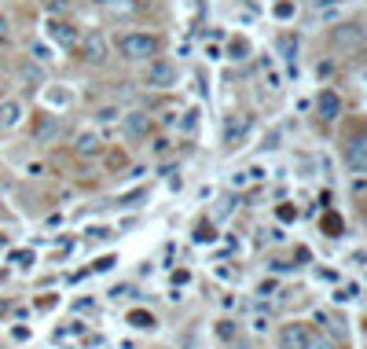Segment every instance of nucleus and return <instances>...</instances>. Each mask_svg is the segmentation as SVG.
I'll return each mask as SVG.
<instances>
[{"mask_svg":"<svg viewBox=\"0 0 367 349\" xmlns=\"http://www.w3.org/2000/svg\"><path fill=\"white\" fill-rule=\"evenodd\" d=\"M128 327H136V331H155L158 327V316L155 313H147V309H128Z\"/></svg>","mask_w":367,"mask_h":349,"instance_id":"9d476101","label":"nucleus"},{"mask_svg":"<svg viewBox=\"0 0 367 349\" xmlns=\"http://www.w3.org/2000/svg\"><path fill=\"white\" fill-rule=\"evenodd\" d=\"M70 4H77V0H70Z\"/></svg>","mask_w":367,"mask_h":349,"instance_id":"cd10ccee","label":"nucleus"},{"mask_svg":"<svg viewBox=\"0 0 367 349\" xmlns=\"http://www.w3.org/2000/svg\"><path fill=\"white\" fill-rule=\"evenodd\" d=\"M45 100H48L52 107H67V103L74 100V92L67 89V85H48V92H45Z\"/></svg>","mask_w":367,"mask_h":349,"instance_id":"ddd939ff","label":"nucleus"},{"mask_svg":"<svg viewBox=\"0 0 367 349\" xmlns=\"http://www.w3.org/2000/svg\"><path fill=\"white\" fill-rule=\"evenodd\" d=\"M246 125H250V122H246V118H243V122H239V125H235V122H231V125H228V129H224V144H228V147H231V140H243V133H246Z\"/></svg>","mask_w":367,"mask_h":349,"instance_id":"f3484780","label":"nucleus"},{"mask_svg":"<svg viewBox=\"0 0 367 349\" xmlns=\"http://www.w3.org/2000/svg\"><path fill=\"white\" fill-rule=\"evenodd\" d=\"M143 85L147 89H172V85H177V63L162 59V55L147 59L143 63Z\"/></svg>","mask_w":367,"mask_h":349,"instance_id":"f03ea898","label":"nucleus"},{"mask_svg":"<svg viewBox=\"0 0 367 349\" xmlns=\"http://www.w3.org/2000/svg\"><path fill=\"white\" fill-rule=\"evenodd\" d=\"M30 55H33V63H40V67H45V63H52V48L45 45V41H33V45H30Z\"/></svg>","mask_w":367,"mask_h":349,"instance_id":"2eb2a0df","label":"nucleus"},{"mask_svg":"<svg viewBox=\"0 0 367 349\" xmlns=\"http://www.w3.org/2000/svg\"><path fill=\"white\" fill-rule=\"evenodd\" d=\"M162 52V41L155 33H147V30H128L118 37V55L125 63H136V67H143L147 59H155Z\"/></svg>","mask_w":367,"mask_h":349,"instance_id":"f257e3e1","label":"nucleus"},{"mask_svg":"<svg viewBox=\"0 0 367 349\" xmlns=\"http://www.w3.org/2000/svg\"><path fill=\"white\" fill-rule=\"evenodd\" d=\"M96 122H99V125H111V122H121V111H118L114 103H106V107H99V111H96Z\"/></svg>","mask_w":367,"mask_h":349,"instance_id":"dca6fc26","label":"nucleus"},{"mask_svg":"<svg viewBox=\"0 0 367 349\" xmlns=\"http://www.w3.org/2000/svg\"><path fill=\"white\" fill-rule=\"evenodd\" d=\"M45 37L52 41L55 48H77V41H81L77 26L67 23V18H48V23H45Z\"/></svg>","mask_w":367,"mask_h":349,"instance_id":"20e7f679","label":"nucleus"},{"mask_svg":"<svg viewBox=\"0 0 367 349\" xmlns=\"http://www.w3.org/2000/svg\"><path fill=\"white\" fill-rule=\"evenodd\" d=\"M8 26H11V23H8V15H0V41L8 37Z\"/></svg>","mask_w":367,"mask_h":349,"instance_id":"393cba45","label":"nucleus"},{"mask_svg":"<svg viewBox=\"0 0 367 349\" xmlns=\"http://www.w3.org/2000/svg\"><path fill=\"white\" fill-rule=\"evenodd\" d=\"M316 118L319 122H338L341 118V96L334 89H319L316 92Z\"/></svg>","mask_w":367,"mask_h":349,"instance_id":"0eeeda50","label":"nucleus"},{"mask_svg":"<svg viewBox=\"0 0 367 349\" xmlns=\"http://www.w3.org/2000/svg\"><path fill=\"white\" fill-rule=\"evenodd\" d=\"M209 239H213V228H209V225H199V228H195V243H209Z\"/></svg>","mask_w":367,"mask_h":349,"instance_id":"aec40b11","label":"nucleus"},{"mask_svg":"<svg viewBox=\"0 0 367 349\" xmlns=\"http://www.w3.org/2000/svg\"><path fill=\"white\" fill-rule=\"evenodd\" d=\"M59 133V118H52V114H37V140L45 144V140H52Z\"/></svg>","mask_w":367,"mask_h":349,"instance_id":"f8f14e48","label":"nucleus"},{"mask_svg":"<svg viewBox=\"0 0 367 349\" xmlns=\"http://www.w3.org/2000/svg\"><path fill=\"white\" fill-rule=\"evenodd\" d=\"M0 100H4V85H0Z\"/></svg>","mask_w":367,"mask_h":349,"instance_id":"bb28decb","label":"nucleus"},{"mask_svg":"<svg viewBox=\"0 0 367 349\" xmlns=\"http://www.w3.org/2000/svg\"><path fill=\"white\" fill-rule=\"evenodd\" d=\"M327 232H331V235L341 232V221H338V217H327Z\"/></svg>","mask_w":367,"mask_h":349,"instance_id":"b1692460","label":"nucleus"},{"mask_svg":"<svg viewBox=\"0 0 367 349\" xmlns=\"http://www.w3.org/2000/svg\"><path fill=\"white\" fill-rule=\"evenodd\" d=\"M92 4H99V8H111V4H118V0H92Z\"/></svg>","mask_w":367,"mask_h":349,"instance_id":"a878e982","label":"nucleus"},{"mask_svg":"<svg viewBox=\"0 0 367 349\" xmlns=\"http://www.w3.org/2000/svg\"><path fill=\"white\" fill-rule=\"evenodd\" d=\"M275 15H279V18H290L294 8H290V4H275Z\"/></svg>","mask_w":367,"mask_h":349,"instance_id":"5701e85b","label":"nucleus"},{"mask_svg":"<svg viewBox=\"0 0 367 349\" xmlns=\"http://www.w3.org/2000/svg\"><path fill=\"white\" fill-rule=\"evenodd\" d=\"M74 151L84 159V155H99L103 151V140L96 136V133H77V140H74Z\"/></svg>","mask_w":367,"mask_h":349,"instance_id":"9b49d317","label":"nucleus"},{"mask_svg":"<svg viewBox=\"0 0 367 349\" xmlns=\"http://www.w3.org/2000/svg\"><path fill=\"white\" fill-rule=\"evenodd\" d=\"M279 48L287 52V59H283V63H287V70H290V74H297V45H294L290 37H279Z\"/></svg>","mask_w":367,"mask_h":349,"instance_id":"4468645a","label":"nucleus"},{"mask_svg":"<svg viewBox=\"0 0 367 349\" xmlns=\"http://www.w3.org/2000/svg\"><path fill=\"white\" fill-rule=\"evenodd\" d=\"M305 349H334V342H331V338H316V335H312Z\"/></svg>","mask_w":367,"mask_h":349,"instance_id":"412c9836","label":"nucleus"},{"mask_svg":"<svg viewBox=\"0 0 367 349\" xmlns=\"http://www.w3.org/2000/svg\"><path fill=\"white\" fill-rule=\"evenodd\" d=\"M11 261H15L18 269H30V265H33V254H30V250H15V254H11Z\"/></svg>","mask_w":367,"mask_h":349,"instance_id":"6ab92c4d","label":"nucleus"},{"mask_svg":"<svg viewBox=\"0 0 367 349\" xmlns=\"http://www.w3.org/2000/svg\"><path fill=\"white\" fill-rule=\"evenodd\" d=\"M341 159H345V166H349V169L367 173V133H353V136H345Z\"/></svg>","mask_w":367,"mask_h":349,"instance_id":"39448f33","label":"nucleus"},{"mask_svg":"<svg viewBox=\"0 0 367 349\" xmlns=\"http://www.w3.org/2000/svg\"><path fill=\"white\" fill-rule=\"evenodd\" d=\"M228 55L235 59V63H239L243 55H250V45H246V41L239 37V41H231V45H228Z\"/></svg>","mask_w":367,"mask_h":349,"instance_id":"a211bd4d","label":"nucleus"},{"mask_svg":"<svg viewBox=\"0 0 367 349\" xmlns=\"http://www.w3.org/2000/svg\"><path fill=\"white\" fill-rule=\"evenodd\" d=\"M77 45H81V55H84V63H89V67H103V63L111 59V41H106L99 30L84 33Z\"/></svg>","mask_w":367,"mask_h":349,"instance_id":"7ed1b4c3","label":"nucleus"},{"mask_svg":"<svg viewBox=\"0 0 367 349\" xmlns=\"http://www.w3.org/2000/svg\"><path fill=\"white\" fill-rule=\"evenodd\" d=\"M195 118H199V111H187V114H184V125H180L184 133H191V129H195Z\"/></svg>","mask_w":367,"mask_h":349,"instance_id":"4be33fe9","label":"nucleus"},{"mask_svg":"<svg viewBox=\"0 0 367 349\" xmlns=\"http://www.w3.org/2000/svg\"><path fill=\"white\" fill-rule=\"evenodd\" d=\"M26 122V103L23 100H0V133H11Z\"/></svg>","mask_w":367,"mask_h":349,"instance_id":"423d86ee","label":"nucleus"},{"mask_svg":"<svg viewBox=\"0 0 367 349\" xmlns=\"http://www.w3.org/2000/svg\"><path fill=\"white\" fill-rule=\"evenodd\" d=\"M121 129H125V136L133 140V144H140V140L150 136V114H143V111H128V114H121Z\"/></svg>","mask_w":367,"mask_h":349,"instance_id":"6e6552de","label":"nucleus"},{"mask_svg":"<svg viewBox=\"0 0 367 349\" xmlns=\"http://www.w3.org/2000/svg\"><path fill=\"white\" fill-rule=\"evenodd\" d=\"M309 338H312V331H309V323H283V331H279V349H305L309 345Z\"/></svg>","mask_w":367,"mask_h":349,"instance_id":"1a4fd4ad","label":"nucleus"}]
</instances>
